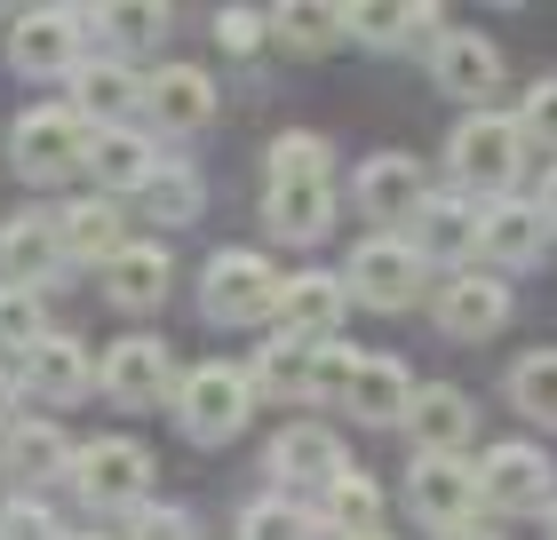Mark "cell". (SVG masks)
Listing matches in <instances>:
<instances>
[{"label":"cell","mask_w":557,"mask_h":540,"mask_svg":"<svg viewBox=\"0 0 557 540\" xmlns=\"http://www.w3.org/2000/svg\"><path fill=\"white\" fill-rule=\"evenodd\" d=\"M518 167H525V127L502 120V112H470V120L446 136V175H454V191L486 199V208L518 184Z\"/></svg>","instance_id":"obj_1"},{"label":"cell","mask_w":557,"mask_h":540,"mask_svg":"<svg viewBox=\"0 0 557 540\" xmlns=\"http://www.w3.org/2000/svg\"><path fill=\"white\" fill-rule=\"evenodd\" d=\"M278 294H287V278L256 247H223L199 271V311L215 326H263V318H278Z\"/></svg>","instance_id":"obj_2"},{"label":"cell","mask_w":557,"mask_h":540,"mask_svg":"<svg viewBox=\"0 0 557 540\" xmlns=\"http://www.w3.org/2000/svg\"><path fill=\"white\" fill-rule=\"evenodd\" d=\"M96 151V127L72 112V104H33L16 127H9V160L24 184H64V175H81Z\"/></svg>","instance_id":"obj_3"},{"label":"cell","mask_w":557,"mask_h":540,"mask_svg":"<svg viewBox=\"0 0 557 540\" xmlns=\"http://www.w3.org/2000/svg\"><path fill=\"white\" fill-rule=\"evenodd\" d=\"M247 414H256V374L247 366H191L184 390H175V422H184L191 445H232V437L247 429Z\"/></svg>","instance_id":"obj_4"},{"label":"cell","mask_w":557,"mask_h":540,"mask_svg":"<svg viewBox=\"0 0 557 540\" xmlns=\"http://www.w3.org/2000/svg\"><path fill=\"white\" fill-rule=\"evenodd\" d=\"M72 485H81L88 508H144L151 453L136 445V437H88V445L72 453Z\"/></svg>","instance_id":"obj_5"},{"label":"cell","mask_w":557,"mask_h":540,"mask_svg":"<svg viewBox=\"0 0 557 540\" xmlns=\"http://www.w3.org/2000/svg\"><path fill=\"white\" fill-rule=\"evenodd\" d=\"M422 247L414 239H398V230H383V239H359V254H350V271H343V287L374 302V311H407V302L422 294Z\"/></svg>","instance_id":"obj_6"},{"label":"cell","mask_w":557,"mask_h":540,"mask_svg":"<svg viewBox=\"0 0 557 540\" xmlns=\"http://www.w3.org/2000/svg\"><path fill=\"white\" fill-rule=\"evenodd\" d=\"M81 33H88V16H72V9H24L9 24V72H24V80H72L81 72Z\"/></svg>","instance_id":"obj_7"},{"label":"cell","mask_w":557,"mask_h":540,"mask_svg":"<svg viewBox=\"0 0 557 540\" xmlns=\"http://www.w3.org/2000/svg\"><path fill=\"white\" fill-rule=\"evenodd\" d=\"M470 469H478V501L494 517H542L557 501L549 493V453H534V445H486V461H470Z\"/></svg>","instance_id":"obj_8"},{"label":"cell","mask_w":557,"mask_h":540,"mask_svg":"<svg viewBox=\"0 0 557 540\" xmlns=\"http://www.w3.org/2000/svg\"><path fill=\"white\" fill-rule=\"evenodd\" d=\"M96 390L120 398V405H160L168 390H184V381H175L168 342H151V334H128V342H112V350H104V366H96Z\"/></svg>","instance_id":"obj_9"},{"label":"cell","mask_w":557,"mask_h":540,"mask_svg":"<svg viewBox=\"0 0 557 540\" xmlns=\"http://www.w3.org/2000/svg\"><path fill=\"white\" fill-rule=\"evenodd\" d=\"M407 501H414V517L454 532V525H470V508H478V469H470V461H446V453H414Z\"/></svg>","instance_id":"obj_10"},{"label":"cell","mask_w":557,"mask_h":540,"mask_svg":"<svg viewBox=\"0 0 557 540\" xmlns=\"http://www.w3.org/2000/svg\"><path fill=\"white\" fill-rule=\"evenodd\" d=\"M542 247H549V223H542L534 199H494V208L478 215V263L525 271V263H542Z\"/></svg>","instance_id":"obj_11"},{"label":"cell","mask_w":557,"mask_h":540,"mask_svg":"<svg viewBox=\"0 0 557 540\" xmlns=\"http://www.w3.org/2000/svg\"><path fill=\"white\" fill-rule=\"evenodd\" d=\"M343 469H350V461H343V445H335V429H319V422H295V429H278V437H271V477L287 485V501H295V493H311V485L326 493V485H335Z\"/></svg>","instance_id":"obj_12"},{"label":"cell","mask_w":557,"mask_h":540,"mask_svg":"<svg viewBox=\"0 0 557 540\" xmlns=\"http://www.w3.org/2000/svg\"><path fill=\"white\" fill-rule=\"evenodd\" d=\"M350 311V287L335 271H295L287 278V294H278V334H295V342H335V326Z\"/></svg>","instance_id":"obj_13"},{"label":"cell","mask_w":557,"mask_h":540,"mask_svg":"<svg viewBox=\"0 0 557 540\" xmlns=\"http://www.w3.org/2000/svg\"><path fill=\"white\" fill-rule=\"evenodd\" d=\"M407 437H414V453L462 461V445L478 437V405L454 390V381H422V390H414V414H407Z\"/></svg>","instance_id":"obj_14"},{"label":"cell","mask_w":557,"mask_h":540,"mask_svg":"<svg viewBox=\"0 0 557 540\" xmlns=\"http://www.w3.org/2000/svg\"><path fill=\"white\" fill-rule=\"evenodd\" d=\"M24 390L33 398H48V405H81V398H96V357L72 342V334H48L40 350H24Z\"/></svg>","instance_id":"obj_15"},{"label":"cell","mask_w":557,"mask_h":540,"mask_svg":"<svg viewBox=\"0 0 557 540\" xmlns=\"http://www.w3.org/2000/svg\"><path fill=\"white\" fill-rule=\"evenodd\" d=\"M144 112H151V127H168V136H191V127H208V112H215V80L199 64H160L144 80Z\"/></svg>","instance_id":"obj_16"},{"label":"cell","mask_w":557,"mask_h":540,"mask_svg":"<svg viewBox=\"0 0 557 540\" xmlns=\"http://www.w3.org/2000/svg\"><path fill=\"white\" fill-rule=\"evenodd\" d=\"M350 191H359V208H367L374 223H414V215H422V199H430L422 167L407 160V151H374Z\"/></svg>","instance_id":"obj_17"},{"label":"cell","mask_w":557,"mask_h":540,"mask_svg":"<svg viewBox=\"0 0 557 540\" xmlns=\"http://www.w3.org/2000/svg\"><path fill=\"white\" fill-rule=\"evenodd\" d=\"M430 72H438L446 96H462V104H486L494 80H502V48L486 33H438V48H430Z\"/></svg>","instance_id":"obj_18"},{"label":"cell","mask_w":557,"mask_h":540,"mask_svg":"<svg viewBox=\"0 0 557 540\" xmlns=\"http://www.w3.org/2000/svg\"><path fill=\"white\" fill-rule=\"evenodd\" d=\"M144 104V80L120 56H96L72 72V112H81L88 127H128V112Z\"/></svg>","instance_id":"obj_19"},{"label":"cell","mask_w":557,"mask_h":540,"mask_svg":"<svg viewBox=\"0 0 557 540\" xmlns=\"http://www.w3.org/2000/svg\"><path fill=\"white\" fill-rule=\"evenodd\" d=\"M414 390H422V381L407 374V357H391V350H374L367 357V366H359V381H350V414H359V422H374V429H391V422H407L414 414Z\"/></svg>","instance_id":"obj_20"},{"label":"cell","mask_w":557,"mask_h":540,"mask_svg":"<svg viewBox=\"0 0 557 540\" xmlns=\"http://www.w3.org/2000/svg\"><path fill=\"white\" fill-rule=\"evenodd\" d=\"M502 318H510V287H502L494 271H462L438 287V326L462 334V342H478V334H494Z\"/></svg>","instance_id":"obj_21"},{"label":"cell","mask_w":557,"mask_h":540,"mask_svg":"<svg viewBox=\"0 0 557 540\" xmlns=\"http://www.w3.org/2000/svg\"><path fill=\"white\" fill-rule=\"evenodd\" d=\"M168 278H175L168 247L128 239V247L104 263V302H112V311H151V302H168Z\"/></svg>","instance_id":"obj_22"},{"label":"cell","mask_w":557,"mask_h":540,"mask_svg":"<svg viewBox=\"0 0 557 540\" xmlns=\"http://www.w3.org/2000/svg\"><path fill=\"white\" fill-rule=\"evenodd\" d=\"M414 247H422V263H470V254H478V208H470V199L430 191L422 215H414Z\"/></svg>","instance_id":"obj_23"},{"label":"cell","mask_w":557,"mask_h":540,"mask_svg":"<svg viewBox=\"0 0 557 540\" xmlns=\"http://www.w3.org/2000/svg\"><path fill=\"white\" fill-rule=\"evenodd\" d=\"M57 239L72 263H96L104 271L120 247H128V230H120V199H72V208L57 215Z\"/></svg>","instance_id":"obj_24"},{"label":"cell","mask_w":557,"mask_h":540,"mask_svg":"<svg viewBox=\"0 0 557 540\" xmlns=\"http://www.w3.org/2000/svg\"><path fill=\"white\" fill-rule=\"evenodd\" d=\"M350 16V33H359L367 48H398V40H430L438 48V9L430 0H367V9H343Z\"/></svg>","instance_id":"obj_25"},{"label":"cell","mask_w":557,"mask_h":540,"mask_svg":"<svg viewBox=\"0 0 557 540\" xmlns=\"http://www.w3.org/2000/svg\"><path fill=\"white\" fill-rule=\"evenodd\" d=\"M88 175L112 191H144L151 175H160V160H151V136H136V127H96V151H88Z\"/></svg>","instance_id":"obj_26"},{"label":"cell","mask_w":557,"mask_h":540,"mask_svg":"<svg viewBox=\"0 0 557 540\" xmlns=\"http://www.w3.org/2000/svg\"><path fill=\"white\" fill-rule=\"evenodd\" d=\"M263 223H271V239H287V247H311V239H326V223H335V191H326V184L271 191V199H263Z\"/></svg>","instance_id":"obj_27"},{"label":"cell","mask_w":557,"mask_h":540,"mask_svg":"<svg viewBox=\"0 0 557 540\" xmlns=\"http://www.w3.org/2000/svg\"><path fill=\"white\" fill-rule=\"evenodd\" d=\"M48 254H64L57 223L48 215H9L0 223V287H33V271L48 263Z\"/></svg>","instance_id":"obj_28"},{"label":"cell","mask_w":557,"mask_h":540,"mask_svg":"<svg viewBox=\"0 0 557 540\" xmlns=\"http://www.w3.org/2000/svg\"><path fill=\"white\" fill-rule=\"evenodd\" d=\"M374 517H383V485H374L367 469H343L335 485H326V508H319V525H335L343 540H367Z\"/></svg>","instance_id":"obj_29"},{"label":"cell","mask_w":557,"mask_h":540,"mask_svg":"<svg viewBox=\"0 0 557 540\" xmlns=\"http://www.w3.org/2000/svg\"><path fill=\"white\" fill-rule=\"evenodd\" d=\"M256 398H311V342H295V334H271L256 366Z\"/></svg>","instance_id":"obj_30"},{"label":"cell","mask_w":557,"mask_h":540,"mask_svg":"<svg viewBox=\"0 0 557 540\" xmlns=\"http://www.w3.org/2000/svg\"><path fill=\"white\" fill-rule=\"evenodd\" d=\"M510 405H518L525 422L557 429V350H525L518 366H510Z\"/></svg>","instance_id":"obj_31"},{"label":"cell","mask_w":557,"mask_h":540,"mask_svg":"<svg viewBox=\"0 0 557 540\" xmlns=\"http://www.w3.org/2000/svg\"><path fill=\"white\" fill-rule=\"evenodd\" d=\"M271 33L287 48H302V56H319V48H335L350 33V16L326 9V0H302V9H271Z\"/></svg>","instance_id":"obj_32"},{"label":"cell","mask_w":557,"mask_h":540,"mask_svg":"<svg viewBox=\"0 0 557 540\" xmlns=\"http://www.w3.org/2000/svg\"><path fill=\"white\" fill-rule=\"evenodd\" d=\"M271 191H295V184H326V167H335V160H326V136H302V127H287V136H278L271 143Z\"/></svg>","instance_id":"obj_33"},{"label":"cell","mask_w":557,"mask_h":540,"mask_svg":"<svg viewBox=\"0 0 557 540\" xmlns=\"http://www.w3.org/2000/svg\"><path fill=\"white\" fill-rule=\"evenodd\" d=\"M72 453H81V445H64L57 422H16V429H9V469H16V477H57Z\"/></svg>","instance_id":"obj_34"},{"label":"cell","mask_w":557,"mask_h":540,"mask_svg":"<svg viewBox=\"0 0 557 540\" xmlns=\"http://www.w3.org/2000/svg\"><path fill=\"white\" fill-rule=\"evenodd\" d=\"M104 48L112 56H136V48H151V40H168V9H151V0H120V9H104Z\"/></svg>","instance_id":"obj_35"},{"label":"cell","mask_w":557,"mask_h":540,"mask_svg":"<svg viewBox=\"0 0 557 540\" xmlns=\"http://www.w3.org/2000/svg\"><path fill=\"white\" fill-rule=\"evenodd\" d=\"M319 532V517L302 501H287V493H271V501H256L239 517V540H311Z\"/></svg>","instance_id":"obj_36"},{"label":"cell","mask_w":557,"mask_h":540,"mask_svg":"<svg viewBox=\"0 0 557 540\" xmlns=\"http://www.w3.org/2000/svg\"><path fill=\"white\" fill-rule=\"evenodd\" d=\"M40 287H0V350H40Z\"/></svg>","instance_id":"obj_37"},{"label":"cell","mask_w":557,"mask_h":540,"mask_svg":"<svg viewBox=\"0 0 557 540\" xmlns=\"http://www.w3.org/2000/svg\"><path fill=\"white\" fill-rule=\"evenodd\" d=\"M144 208L160 215V223H191V215H199V175H191V167H160V175L144 184Z\"/></svg>","instance_id":"obj_38"},{"label":"cell","mask_w":557,"mask_h":540,"mask_svg":"<svg viewBox=\"0 0 557 540\" xmlns=\"http://www.w3.org/2000/svg\"><path fill=\"white\" fill-rule=\"evenodd\" d=\"M359 366H367V357L359 350H343V342H319L311 350V398H350V381H359Z\"/></svg>","instance_id":"obj_39"},{"label":"cell","mask_w":557,"mask_h":540,"mask_svg":"<svg viewBox=\"0 0 557 540\" xmlns=\"http://www.w3.org/2000/svg\"><path fill=\"white\" fill-rule=\"evenodd\" d=\"M0 540H64V532L33 493H16V501H0Z\"/></svg>","instance_id":"obj_40"},{"label":"cell","mask_w":557,"mask_h":540,"mask_svg":"<svg viewBox=\"0 0 557 540\" xmlns=\"http://www.w3.org/2000/svg\"><path fill=\"white\" fill-rule=\"evenodd\" d=\"M518 127H525V143H557V80H534V88H525Z\"/></svg>","instance_id":"obj_41"},{"label":"cell","mask_w":557,"mask_h":540,"mask_svg":"<svg viewBox=\"0 0 557 540\" xmlns=\"http://www.w3.org/2000/svg\"><path fill=\"white\" fill-rule=\"evenodd\" d=\"M128 540H191V517H184V508L144 501V508H128Z\"/></svg>","instance_id":"obj_42"},{"label":"cell","mask_w":557,"mask_h":540,"mask_svg":"<svg viewBox=\"0 0 557 540\" xmlns=\"http://www.w3.org/2000/svg\"><path fill=\"white\" fill-rule=\"evenodd\" d=\"M263 33H271V16H256V9H223V16H215V40L232 48V56H247V48H263Z\"/></svg>","instance_id":"obj_43"},{"label":"cell","mask_w":557,"mask_h":540,"mask_svg":"<svg viewBox=\"0 0 557 540\" xmlns=\"http://www.w3.org/2000/svg\"><path fill=\"white\" fill-rule=\"evenodd\" d=\"M534 208H542V223L557 230V160H549V175H542V191H534Z\"/></svg>","instance_id":"obj_44"},{"label":"cell","mask_w":557,"mask_h":540,"mask_svg":"<svg viewBox=\"0 0 557 540\" xmlns=\"http://www.w3.org/2000/svg\"><path fill=\"white\" fill-rule=\"evenodd\" d=\"M16 390H24V381H16V374H0V429H16Z\"/></svg>","instance_id":"obj_45"},{"label":"cell","mask_w":557,"mask_h":540,"mask_svg":"<svg viewBox=\"0 0 557 540\" xmlns=\"http://www.w3.org/2000/svg\"><path fill=\"white\" fill-rule=\"evenodd\" d=\"M438 540H494V532H486V525L470 517V525H454V532H438Z\"/></svg>","instance_id":"obj_46"},{"label":"cell","mask_w":557,"mask_h":540,"mask_svg":"<svg viewBox=\"0 0 557 540\" xmlns=\"http://www.w3.org/2000/svg\"><path fill=\"white\" fill-rule=\"evenodd\" d=\"M542 525H549V540H557V501H549V517H542Z\"/></svg>","instance_id":"obj_47"},{"label":"cell","mask_w":557,"mask_h":540,"mask_svg":"<svg viewBox=\"0 0 557 540\" xmlns=\"http://www.w3.org/2000/svg\"><path fill=\"white\" fill-rule=\"evenodd\" d=\"M367 540H391V532H367Z\"/></svg>","instance_id":"obj_48"},{"label":"cell","mask_w":557,"mask_h":540,"mask_svg":"<svg viewBox=\"0 0 557 540\" xmlns=\"http://www.w3.org/2000/svg\"><path fill=\"white\" fill-rule=\"evenodd\" d=\"M81 540H96V532H81Z\"/></svg>","instance_id":"obj_49"}]
</instances>
